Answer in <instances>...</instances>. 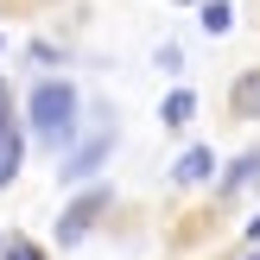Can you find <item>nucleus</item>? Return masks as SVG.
I'll use <instances>...</instances> for the list:
<instances>
[{
  "mask_svg": "<svg viewBox=\"0 0 260 260\" xmlns=\"http://www.w3.org/2000/svg\"><path fill=\"white\" fill-rule=\"evenodd\" d=\"M76 114H83V95H76V83H63V76H45V83L25 95V121H32V134L45 140V146H70L76 140Z\"/></svg>",
  "mask_w": 260,
  "mask_h": 260,
  "instance_id": "1",
  "label": "nucleus"
},
{
  "mask_svg": "<svg viewBox=\"0 0 260 260\" xmlns=\"http://www.w3.org/2000/svg\"><path fill=\"white\" fill-rule=\"evenodd\" d=\"M108 152H114V127L102 121L89 140H76V146L63 152V172H57V178H63V184H95V172H102V159H108Z\"/></svg>",
  "mask_w": 260,
  "mask_h": 260,
  "instance_id": "2",
  "label": "nucleus"
},
{
  "mask_svg": "<svg viewBox=\"0 0 260 260\" xmlns=\"http://www.w3.org/2000/svg\"><path fill=\"white\" fill-rule=\"evenodd\" d=\"M108 203H114V190H108V184H83V197H76L70 210L57 216V241H63V248H76V241L95 229V216L108 210Z\"/></svg>",
  "mask_w": 260,
  "mask_h": 260,
  "instance_id": "3",
  "label": "nucleus"
},
{
  "mask_svg": "<svg viewBox=\"0 0 260 260\" xmlns=\"http://www.w3.org/2000/svg\"><path fill=\"white\" fill-rule=\"evenodd\" d=\"M210 172H216V152L210 146H184L178 152V165H172V184H210Z\"/></svg>",
  "mask_w": 260,
  "mask_h": 260,
  "instance_id": "4",
  "label": "nucleus"
},
{
  "mask_svg": "<svg viewBox=\"0 0 260 260\" xmlns=\"http://www.w3.org/2000/svg\"><path fill=\"white\" fill-rule=\"evenodd\" d=\"M229 114L235 121H260V70H241L229 83Z\"/></svg>",
  "mask_w": 260,
  "mask_h": 260,
  "instance_id": "5",
  "label": "nucleus"
},
{
  "mask_svg": "<svg viewBox=\"0 0 260 260\" xmlns=\"http://www.w3.org/2000/svg\"><path fill=\"white\" fill-rule=\"evenodd\" d=\"M248 184H260V152H241V159L216 178V190H222V197H235V190H248Z\"/></svg>",
  "mask_w": 260,
  "mask_h": 260,
  "instance_id": "6",
  "label": "nucleus"
},
{
  "mask_svg": "<svg viewBox=\"0 0 260 260\" xmlns=\"http://www.w3.org/2000/svg\"><path fill=\"white\" fill-rule=\"evenodd\" d=\"M190 114H197V95H190V89H172V95L159 102V121L172 127V134H178V127H190Z\"/></svg>",
  "mask_w": 260,
  "mask_h": 260,
  "instance_id": "7",
  "label": "nucleus"
},
{
  "mask_svg": "<svg viewBox=\"0 0 260 260\" xmlns=\"http://www.w3.org/2000/svg\"><path fill=\"white\" fill-rule=\"evenodd\" d=\"M229 25H235V7H229V0H203V32H210V38H222Z\"/></svg>",
  "mask_w": 260,
  "mask_h": 260,
  "instance_id": "8",
  "label": "nucleus"
},
{
  "mask_svg": "<svg viewBox=\"0 0 260 260\" xmlns=\"http://www.w3.org/2000/svg\"><path fill=\"white\" fill-rule=\"evenodd\" d=\"M13 178H19V134H13V140H0V190H7Z\"/></svg>",
  "mask_w": 260,
  "mask_h": 260,
  "instance_id": "9",
  "label": "nucleus"
},
{
  "mask_svg": "<svg viewBox=\"0 0 260 260\" xmlns=\"http://www.w3.org/2000/svg\"><path fill=\"white\" fill-rule=\"evenodd\" d=\"M0 254H7V260H45V248H38V241H7Z\"/></svg>",
  "mask_w": 260,
  "mask_h": 260,
  "instance_id": "10",
  "label": "nucleus"
},
{
  "mask_svg": "<svg viewBox=\"0 0 260 260\" xmlns=\"http://www.w3.org/2000/svg\"><path fill=\"white\" fill-rule=\"evenodd\" d=\"M159 70L178 76V70H184V51H178V45H159Z\"/></svg>",
  "mask_w": 260,
  "mask_h": 260,
  "instance_id": "11",
  "label": "nucleus"
},
{
  "mask_svg": "<svg viewBox=\"0 0 260 260\" xmlns=\"http://www.w3.org/2000/svg\"><path fill=\"white\" fill-rule=\"evenodd\" d=\"M248 241H260V216H254V222H248Z\"/></svg>",
  "mask_w": 260,
  "mask_h": 260,
  "instance_id": "12",
  "label": "nucleus"
}]
</instances>
